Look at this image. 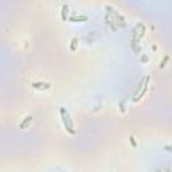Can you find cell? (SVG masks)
<instances>
[{
  "instance_id": "6da1fadb",
  "label": "cell",
  "mask_w": 172,
  "mask_h": 172,
  "mask_svg": "<svg viewBox=\"0 0 172 172\" xmlns=\"http://www.w3.org/2000/svg\"><path fill=\"white\" fill-rule=\"evenodd\" d=\"M59 113H61V117H62V122H63L64 125V129H66L67 132H69L70 134H74L75 130H74V124H73V120L71 117H70L69 112H67V109H64V108H61L59 109Z\"/></svg>"
},
{
  "instance_id": "7a4b0ae2",
  "label": "cell",
  "mask_w": 172,
  "mask_h": 172,
  "mask_svg": "<svg viewBox=\"0 0 172 172\" xmlns=\"http://www.w3.org/2000/svg\"><path fill=\"white\" fill-rule=\"evenodd\" d=\"M32 89H36V90H48L51 87L50 82H32L31 83Z\"/></svg>"
},
{
  "instance_id": "3957f363",
  "label": "cell",
  "mask_w": 172,
  "mask_h": 172,
  "mask_svg": "<svg viewBox=\"0 0 172 172\" xmlns=\"http://www.w3.org/2000/svg\"><path fill=\"white\" fill-rule=\"evenodd\" d=\"M87 19L89 18L86 15H73V16H70V18H69V20L74 22V23L77 22V23H78V22H87Z\"/></svg>"
},
{
  "instance_id": "277c9868",
  "label": "cell",
  "mask_w": 172,
  "mask_h": 172,
  "mask_svg": "<svg viewBox=\"0 0 172 172\" xmlns=\"http://www.w3.org/2000/svg\"><path fill=\"white\" fill-rule=\"evenodd\" d=\"M32 121V116L30 114V116H27L26 118H24L23 121H22L20 124H19V129H24V128H27V126L30 125V122Z\"/></svg>"
},
{
  "instance_id": "5b68a950",
  "label": "cell",
  "mask_w": 172,
  "mask_h": 172,
  "mask_svg": "<svg viewBox=\"0 0 172 172\" xmlns=\"http://www.w3.org/2000/svg\"><path fill=\"white\" fill-rule=\"evenodd\" d=\"M144 85H145V78H144V79H141V81H140V83H139V87H137V90L134 91V96H133L134 98H137V97H139V94L142 91V89H144ZM134 98H133V99H134Z\"/></svg>"
},
{
  "instance_id": "8992f818",
  "label": "cell",
  "mask_w": 172,
  "mask_h": 172,
  "mask_svg": "<svg viewBox=\"0 0 172 172\" xmlns=\"http://www.w3.org/2000/svg\"><path fill=\"white\" fill-rule=\"evenodd\" d=\"M67 11H69V5L64 4L63 7H62V19H63V20L67 19Z\"/></svg>"
},
{
  "instance_id": "52a82bcc",
  "label": "cell",
  "mask_w": 172,
  "mask_h": 172,
  "mask_svg": "<svg viewBox=\"0 0 172 172\" xmlns=\"http://www.w3.org/2000/svg\"><path fill=\"white\" fill-rule=\"evenodd\" d=\"M168 59H169V56H168V55H165V56H164L163 62H160V69H163V67L165 66V63H167V62H168Z\"/></svg>"
},
{
  "instance_id": "ba28073f",
  "label": "cell",
  "mask_w": 172,
  "mask_h": 172,
  "mask_svg": "<svg viewBox=\"0 0 172 172\" xmlns=\"http://www.w3.org/2000/svg\"><path fill=\"white\" fill-rule=\"evenodd\" d=\"M77 43H78V39H75V38H74V39L71 40V47H70L73 51H74L75 48H77Z\"/></svg>"
},
{
  "instance_id": "9c48e42d",
  "label": "cell",
  "mask_w": 172,
  "mask_h": 172,
  "mask_svg": "<svg viewBox=\"0 0 172 172\" xmlns=\"http://www.w3.org/2000/svg\"><path fill=\"white\" fill-rule=\"evenodd\" d=\"M164 149L168 150V152H172V145H164Z\"/></svg>"
},
{
  "instance_id": "30bf717a",
  "label": "cell",
  "mask_w": 172,
  "mask_h": 172,
  "mask_svg": "<svg viewBox=\"0 0 172 172\" xmlns=\"http://www.w3.org/2000/svg\"><path fill=\"white\" fill-rule=\"evenodd\" d=\"M130 141H132V144H133L134 147H136V141H134V139H133V137H130Z\"/></svg>"
},
{
  "instance_id": "8fae6325",
  "label": "cell",
  "mask_w": 172,
  "mask_h": 172,
  "mask_svg": "<svg viewBox=\"0 0 172 172\" xmlns=\"http://www.w3.org/2000/svg\"><path fill=\"white\" fill-rule=\"evenodd\" d=\"M157 172H161V171H157Z\"/></svg>"
}]
</instances>
